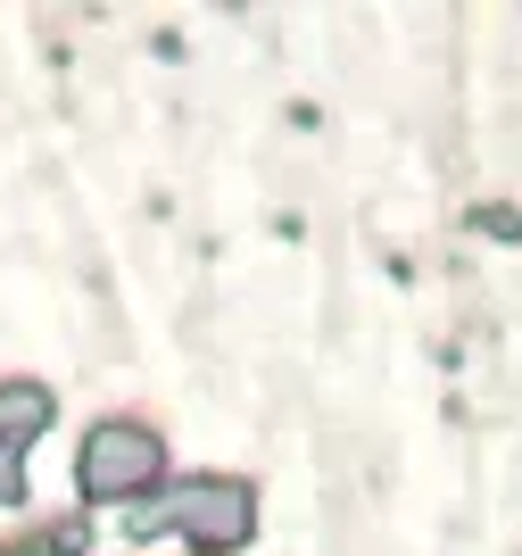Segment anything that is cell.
<instances>
[{"mask_svg":"<svg viewBox=\"0 0 522 556\" xmlns=\"http://www.w3.org/2000/svg\"><path fill=\"white\" fill-rule=\"evenodd\" d=\"M166 523H182V532L207 540V548H241V540L257 532V507H250L241 482H191L175 507H166Z\"/></svg>","mask_w":522,"mask_h":556,"instance_id":"7a4b0ae2","label":"cell"},{"mask_svg":"<svg viewBox=\"0 0 522 556\" xmlns=\"http://www.w3.org/2000/svg\"><path fill=\"white\" fill-rule=\"evenodd\" d=\"M42 424H50V391H34V382L0 391V441H34Z\"/></svg>","mask_w":522,"mask_h":556,"instance_id":"3957f363","label":"cell"},{"mask_svg":"<svg viewBox=\"0 0 522 556\" xmlns=\"http://www.w3.org/2000/svg\"><path fill=\"white\" fill-rule=\"evenodd\" d=\"M158 465H166V448L150 441V432H133V424H100L75 473H84L91 498H125V490H141L150 473H158Z\"/></svg>","mask_w":522,"mask_h":556,"instance_id":"6da1fadb","label":"cell"}]
</instances>
